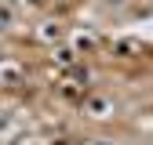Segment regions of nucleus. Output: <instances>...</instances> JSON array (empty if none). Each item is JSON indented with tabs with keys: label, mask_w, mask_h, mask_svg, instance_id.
Listing matches in <instances>:
<instances>
[{
	"label": "nucleus",
	"mask_w": 153,
	"mask_h": 145,
	"mask_svg": "<svg viewBox=\"0 0 153 145\" xmlns=\"http://www.w3.org/2000/svg\"><path fill=\"white\" fill-rule=\"evenodd\" d=\"M0 26H11V11L7 7H0Z\"/></svg>",
	"instance_id": "f257e3e1"
}]
</instances>
